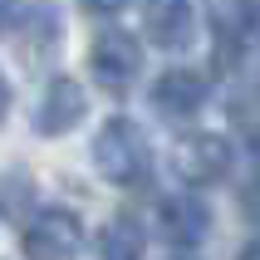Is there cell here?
Segmentation results:
<instances>
[{"mask_svg":"<svg viewBox=\"0 0 260 260\" xmlns=\"http://www.w3.org/2000/svg\"><path fill=\"white\" fill-rule=\"evenodd\" d=\"M93 167H99V177H108L118 187L143 182L147 167H152V147H147L143 128L128 123V118H108L93 138Z\"/></svg>","mask_w":260,"mask_h":260,"instance_id":"6da1fadb","label":"cell"},{"mask_svg":"<svg viewBox=\"0 0 260 260\" xmlns=\"http://www.w3.org/2000/svg\"><path fill=\"white\" fill-rule=\"evenodd\" d=\"M88 69L108 93H128V84H138V74H143V44L123 29H108L88 49Z\"/></svg>","mask_w":260,"mask_h":260,"instance_id":"7a4b0ae2","label":"cell"},{"mask_svg":"<svg viewBox=\"0 0 260 260\" xmlns=\"http://www.w3.org/2000/svg\"><path fill=\"white\" fill-rule=\"evenodd\" d=\"M84 246V226L74 211L64 206H49L25 226V255L29 260H74Z\"/></svg>","mask_w":260,"mask_h":260,"instance_id":"3957f363","label":"cell"},{"mask_svg":"<svg viewBox=\"0 0 260 260\" xmlns=\"http://www.w3.org/2000/svg\"><path fill=\"white\" fill-rule=\"evenodd\" d=\"M84 113H88V93L74 84V79H54V84L44 88L40 108H35V128H40L44 138H59V133L79 128Z\"/></svg>","mask_w":260,"mask_h":260,"instance_id":"277c9868","label":"cell"},{"mask_svg":"<svg viewBox=\"0 0 260 260\" xmlns=\"http://www.w3.org/2000/svg\"><path fill=\"white\" fill-rule=\"evenodd\" d=\"M206 79L202 74H191V69H167L157 79V88H152V108H157L162 118H172V123H187V118L202 113V103H206Z\"/></svg>","mask_w":260,"mask_h":260,"instance_id":"5b68a950","label":"cell"},{"mask_svg":"<svg viewBox=\"0 0 260 260\" xmlns=\"http://www.w3.org/2000/svg\"><path fill=\"white\" fill-rule=\"evenodd\" d=\"M157 221H162V236H167L172 246H202L206 231H211V211H206L197 197H167Z\"/></svg>","mask_w":260,"mask_h":260,"instance_id":"8992f818","label":"cell"},{"mask_svg":"<svg viewBox=\"0 0 260 260\" xmlns=\"http://www.w3.org/2000/svg\"><path fill=\"white\" fill-rule=\"evenodd\" d=\"M147 40L162 49H182L191 40V0H147Z\"/></svg>","mask_w":260,"mask_h":260,"instance_id":"52a82bcc","label":"cell"},{"mask_svg":"<svg viewBox=\"0 0 260 260\" xmlns=\"http://www.w3.org/2000/svg\"><path fill=\"white\" fill-rule=\"evenodd\" d=\"M226 162H231V152H226V143L221 138H191L187 147H182V177L187 182H216V177H226Z\"/></svg>","mask_w":260,"mask_h":260,"instance_id":"ba28073f","label":"cell"},{"mask_svg":"<svg viewBox=\"0 0 260 260\" xmlns=\"http://www.w3.org/2000/svg\"><path fill=\"white\" fill-rule=\"evenodd\" d=\"M99 255L103 260H143V226L133 216L108 221L103 236H99Z\"/></svg>","mask_w":260,"mask_h":260,"instance_id":"9c48e42d","label":"cell"},{"mask_svg":"<svg viewBox=\"0 0 260 260\" xmlns=\"http://www.w3.org/2000/svg\"><path fill=\"white\" fill-rule=\"evenodd\" d=\"M250 25V5L246 0H211V29H216V40H241Z\"/></svg>","mask_w":260,"mask_h":260,"instance_id":"30bf717a","label":"cell"},{"mask_svg":"<svg viewBox=\"0 0 260 260\" xmlns=\"http://www.w3.org/2000/svg\"><path fill=\"white\" fill-rule=\"evenodd\" d=\"M79 5H84L88 15H118L123 5H128V0H79Z\"/></svg>","mask_w":260,"mask_h":260,"instance_id":"8fae6325","label":"cell"},{"mask_svg":"<svg viewBox=\"0 0 260 260\" xmlns=\"http://www.w3.org/2000/svg\"><path fill=\"white\" fill-rule=\"evenodd\" d=\"M10 113V84H5V74H0V118Z\"/></svg>","mask_w":260,"mask_h":260,"instance_id":"7c38bea8","label":"cell"},{"mask_svg":"<svg viewBox=\"0 0 260 260\" xmlns=\"http://www.w3.org/2000/svg\"><path fill=\"white\" fill-rule=\"evenodd\" d=\"M241 260H260V236H255V241H250L246 250H241Z\"/></svg>","mask_w":260,"mask_h":260,"instance_id":"4fadbf2b","label":"cell"},{"mask_svg":"<svg viewBox=\"0 0 260 260\" xmlns=\"http://www.w3.org/2000/svg\"><path fill=\"white\" fill-rule=\"evenodd\" d=\"M10 10H15V0H0V29L10 25Z\"/></svg>","mask_w":260,"mask_h":260,"instance_id":"5bb4252c","label":"cell"},{"mask_svg":"<svg viewBox=\"0 0 260 260\" xmlns=\"http://www.w3.org/2000/svg\"><path fill=\"white\" fill-rule=\"evenodd\" d=\"M172 260H187V255H172Z\"/></svg>","mask_w":260,"mask_h":260,"instance_id":"9a60e30c","label":"cell"}]
</instances>
